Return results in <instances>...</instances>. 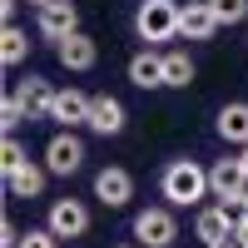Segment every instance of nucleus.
Segmentation results:
<instances>
[{"label":"nucleus","instance_id":"f257e3e1","mask_svg":"<svg viewBox=\"0 0 248 248\" xmlns=\"http://www.w3.org/2000/svg\"><path fill=\"white\" fill-rule=\"evenodd\" d=\"M159 189L164 199H169V209H194V203H203L214 189H209V169L194 159H169L159 174Z\"/></svg>","mask_w":248,"mask_h":248},{"label":"nucleus","instance_id":"f03ea898","mask_svg":"<svg viewBox=\"0 0 248 248\" xmlns=\"http://www.w3.org/2000/svg\"><path fill=\"white\" fill-rule=\"evenodd\" d=\"M134 30L144 45H164L179 35V0H139L134 10Z\"/></svg>","mask_w":248,"mask_h":248},{"label":"nucleus","instance_id":"7ed1b4c3","mask_svg":"<svg viewBox=\"0 0 248 248\" xmlns=\"http://www.w3.org/2000/svg\"><path fill=\"white\" fill-rule=\"evenodd\" d=\"M134 238H139V248H169L179 238V223H174L169 209H139L134 214Z\"/></svg>","mask_w":248,"mask_h":248},{"label":"nucleus","instance_id":"20e7f679","mask_svg":"<svg viewBox=\"0 0 248 248\" xmlns=\"http://www.w3.org/2000/svg\"><path fill=\"white\" fill-rule=\"evenodd\" d=\"M45 229L55 238H85L90 233V209L79 199H55L50 214H45Z\"/></svg>","mask_w":248,"mask_h":248},{"label":"nucleus","instance_id":"39448f33","mask_svg":"<svg viewBox=\"0 0 248 248\" xmlns=\"http://www.w3.org/2000/svg\"><path fill=\"white\" fill-rule=\"evenodd\" d=\"M79 164H85V139H79L75 129H60V134L45 144V169L70 179V174L79 169Z\"/></svg>","mask_w":248,"mask_h":248},{"label":"nucleus","instance_id":"423d86ee","mask_svg":"<svg viewBox=\"0 0 248 248\" xmlns=\"http://www.w3.org/2000/svg\"><path fill=\"white\" fill-rule=\"evenodd\" d=\"M35 30L45 35V40H65V35H75L79 30V10H75V0H50V5H40L35 10Z\"/></svg>","mask_w":248,"mask_h":248},{"label":"nucleus","instance_id":"0eeeda50","mask_svg":"<svg viewBox=\"0 0 248 248\" xmlns=\"http://www.w3.org/2000/svg\"><path fill=\"white\" fill-rule=\"evenodd\" d=\"M94 199L105 203V209H124V203L134 199V179H129V169L105 164V169L94 174Z\"/></svg>","mask_w":248,"mask_h":248},{"label":"nucleus","instance_id":"6e6552de","mask_svg":"<svg viewBox=\"0 0 248 248\" xmlns=\"http://www.w3.org/2000/svg\"><path fill=\"white\" fill-rule=\"evenodd\" d=\"M223 25L214 20V10H209V0H184L179 5V35L184 40H214Z\"/></svg>","mask_w":248,"mask_h":248},{"label":"nucleus","instance_id":"1a4fd4ad","mask_svg":"<svg viewBox=\"0 0 248 248\" xmlns=\"http://www.w3.org/2000/svg\"><path fill=\"white\" fill-rule=\"evenodd\" d=\"M90 105H94V94H85V90H60L50 119L60 124V129H79V124L90 129Z\"/></svg>","mask_w":248,"mask_h":248},{"label":"nucleus","instance_id":"9d476101","mask_svg":"<svg viewBox=\"0 0 248 248\" xmlns=\"http://www.w3.org/2000/svg\"><path fill=\"white\" fill-rule=\"evenodd\" d=\"M233 214L223 209V203H214V209H199V218H194V238L209 248V243H229L233 238Z\"/></svg>","mask_w":248,"mask_h":248},{"label":"nucleus","instance_id":"9b49d317","mask_svg":"<svg viewBox=\"0 0 248 248\" xmlns=\"http://www.w3.org/2000/svg\"><path fill=\"white\" fill-rule=\"evenodd\" d=\"M55 60H60L65 70H94L99 45H94V40H90L85 30H75V35H65V40L55 45Z\"/></svg>","mask_w":248,"mask_h":248},{"label":"nucleus","instance_id":"f8f14e48","mask_svg":"<svg viewBox=\"0 0 248 248\" xmlns=\"http://www.w3.org/2000/svg\"><path fill=\"white\" fill-rule=\"evenodd\" d=\"M214 129H218V139H223V144L243 149V144H248V99H229V105L218 109Z\"/></svg>","mask_w":248,"mask_h":248},{"label":"nucleus","instance_id":"ddd939ff","mask_svg":"<svg viewBox=\"0 0 248 248\" xmlns=\"http://www.w3.org/2000/svg\"><path fill=\"white\" fill-rule=\"evenodd\" d=\"M129 85H139V90H169V79H164V55L154 45L129 60Z\"/></svg>","mask_w":248,"mask_h":248},{"label":"nucleus","instance_id":"4468645a","mask_svg":"<svg viewBox=\"0 0 248 248\" xmlns=\"http://www.w3.org/2000/svg\"><path fill=\"white\" fill-rule=\"evenodd\" d=\"M209 189H214V199H218V203L248 189V174H243V164H238V154H233V159H218L214 169H209Z\"/></svg>","mask_w":248,"mask_h":248},{"label":"nucleus","instance_id":"2eb2a0df","mask_svg":"<svg viewBox=\"0 0 248 248\" xmlns=\"http://www.w3.org/2000/svg\"><path fill=\"white\" fill-rule=\"evenodd\" d=\"M90 129L94 134H124V105L114 94H94V105H90Z\"/></svg>","mask_w":248,"mask_h":248},{"label":"nucleus","instance_id":"dca6fc26","mask_svg":"<svg viewBox=\"0 0 248 248\" xmlns=\"http://www.w3.org/2000/svg\"><path fill=\"white\" fill-rule=\"evenodd\" d=\"M45 179H50L45 164H20L15 174H5V194H10V199H40Z\"/></svg>","mask_w":248,"mask_h":248},{"label":"nucleus","instance_id":"f3484780","mask_svg":"<svg viewBox=\"0 0 248 248\" xmlns=\"http://www.w3.org/2000/svg\"><path fill=\"white\" fill-rule=\"evenodd\" d=\"M20 94H25V105H30V119H50V109H55V85L50 79H40V75H30V79H20L15 85Z\"/></svg>","mask_w":248,"mask_h":248},{"label":"nucleus","instance_id":"a211bd4d","mask_svg":"<svg viewBox=\"0 0 248 248\" xmlns=\"http://www.w3.org/2000/svg\"><path fill=\"white\" fill-rule=\"evenodd\" d=\"M25 55H30V30L5 25V30H0V60L15 70V65H25Z\"/></svg>","mask_w":248,"mask_h":248},{"label":"nucleus","instance_id":"6ab92c4d","mask_svg":"<svg viewBox=\"0 0 248 248\" xmlns=\"http://www.w3.org/2000/svg\"><path fill=\"white\" fill-rule=\"evenodd\" d=\"M164 79H169V90H189L194 85V60L184 50H169L164 55Z\"/></svg>","mask_w":248,"mask_h":248},{"label":"nucleus","instance_id":"aec40b11","mask_svg":"<svg viewBox=\"0 0 248 248\" xmlns=\"http://www.w3.org/2000/svg\"><path fill=\"white\" fill-rule=\"evenodd\" d=\"M25 119H30V105H25V94H20V90H10V94H5V105H0V124H5V134H15Z\"/></svg>","mask_w":248,"mask_h":248},{"label":"nucleus","instance_id":"412c9836","mask_svg":"<svg viewBox=\"0 0 248 248\" xmlns=\"http://www.w3.org/2000/svg\"><path fill=\"white\" fill-rule=\"evenodd\" d=\"M209 10L218 25H243L248 20V0H209Z\"/></svg>","mask_w":248,"mask_h":248},{"label":"nucleus","instance_id":"4be33fe9","mask_svg":"<svg viewBox=\"0 0 248 248\" xmlns=\"http://www.w3.org/2000/svg\"><path fill=\"white\" fill-rule=\"evenodd\" d=\"M20 164H30V154H25V144H20L15 134H5V149H0V174H15Z\"/></svg>","mask_w":248,"mask_h":248},{"label":"nucleus","instance_id":"5701e85b","mask_svg":"<svg viewBox=\"0 0 248 248\" xmlns=\"http://www.w3.org/2000/svg\"><path fill=\"white\" fill-rule=\"evenodd\" d=\"M20 248H60V238L50 229H30V233H20Z\"/></svg>","mask_w":248,"mask_h":248},{"label":"nucleus","instance_id":"b1692460","mask_svg":"<svg viewBox=\"0 0 248 248\" xmlns=\"http://www.w3.org/2000/svg\"><path fill=\"white\" fill-rule=\"evenodd\" d=\"M0 248H20V229H15V223L5 218V223H0Z\"/></svg>","mask_w":248,"mask_h":248},{"label":"nucleus","instance_id":"393cba45","mask_svg":"<svg viewBox=\"0 0 248 248\" xmlns=\"http://www.w3.org/2000/svg\"><path fill=\"white\" fill-rule=\"evenodd\" d=\"M223 209H229L233 218H243V214H248V189H243V194H233V199H223Z\"/></svg>","mask_w":248,"mask_h":248},{"label":"nucleus","instance_id":"a878e982","mask_svg":"<svg viewBox=\"0 0 248 248\" xmlns=\"http://www.w3.org/2000/svg\"><path fill=\"white\" fill-rule=\"evenodd\" d=\"M233 243H238V248H248V214L233 223Z\"/></svg>","mask_w":248,"mask_h":248},{"label":"nucleus","instance_id":"bb28decb","mask_svg":"<svg viewBox=\"0 0 248 248\" xmlns=\"http://www.w3.org/2000/svg\"><path fill=\"white\" fill-rule=\"evenodd\" d=\"M15 10H20V0H0V15H5V25H15Z\"/></svg>","mask_w":248,"mask_h":248},{"label":"nucleus","instance_id":"cd10ccee","mask_svg":"<svg viewBox=\"0 0 248 248\" xmlns=\"http://www.w3.org/2000/svg\"><path fill=\"white\" fill-rule=\"evenodd\" d=\"M238 164H243V174H248V144H243V149H238Z\"/></svg>","mask_w":248,"mask_h":248},{"label":"nucleus","instance_id":"c85d7f7f","mask_svg":"<svg viewBox=\"0 0 248 248\" xmlns=\"http://www.w3.org/2000/svg\"><path fill=\"white\" fill-rule=\"evenodd\" d=\"M209 248H238V243H233V238H229V243H209Z\"/></svg>","mask_w":248,"mask_h":248},{"label":"nucleus","instance_id":"c756f323","mask_svg":"<svg viewBox=\"0 0 248 248\" xmlns=\"http://www.w3.org/2000/svg\"><path fill=\"white\" fill-rule=\"evenodd\" d=\"M30 5H35V10H40V5H50V0H30Z\"/></svg>","mask_w":248,"mask_h":248},{"label":"nucleus","instance_id":"7c9ffc66","mask_svg":"<svg viewBox=\"0 0 248 248\" xmlns=\"http://www.w3.org/2000/svg\"><path fill=\"white\" fill-rule=\"evenodd\" d=\"M119 248H139V243H119Z\"/></svg>","mask_w":248,"mask_h":248}]
</instances>
